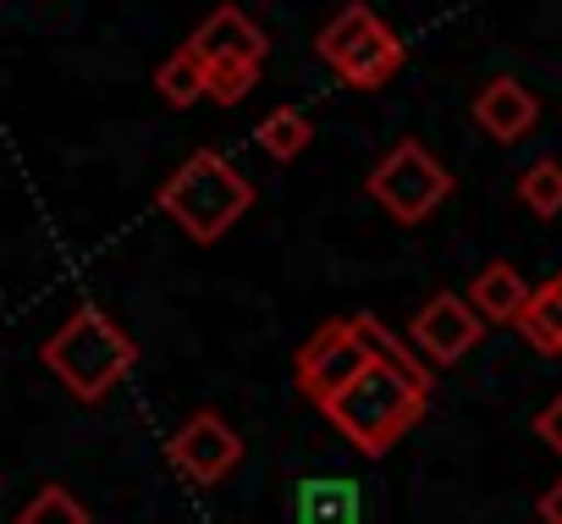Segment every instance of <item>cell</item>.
<instances>
[{"label":"cell","mask_w":562,"mask_h":524,"mask_svg":"<svg viewBox=\"0 0 562 524\" xmlns=\"http://www.w3.org/2000/svg\"><path fill=\"white\" fill-rule=\"evenodd\" d=\"M40 359H45V370H50L78 403H100V398L138 365V343H133L105 310L83 304V310H72V315L61 321V332L45 337Z\"/></svg>","instance_id":"6da1fadb"},{"label":"cell","mask_w":562,"mask_h":524,"mask_svg":"<svg viewBox=\"0 0 562 524\" xmlns=\"http://www.w3.org/2000/svg\"><path fill=\"white\" fill-rule=\"evenodd\" d=\"M155 204L193 237V243H221L248 210H254V182L215 149H193L155 193Z\"/></svg>","instance_id":"7a4b0ae2"},{"label":"cell","mask_w":562,"mask_h":524,"mask_svg":"<svg viewBox=\"0 0 562 524\" xmlns=\"http://www.w3.org/2000/svg\"><path fill=\"white\" fill-rule=\"evenodd\" d=\"M425 409H430V387H414L408 376H397V370H386V365H370V370L326 409V420H331L364 458H381V453H392V447L425 420Z\"/></svg>","instance_id":"3957f363"},{"label":"cell","mask_w":562,"mask_h":524,"mask_svg":"<svg viewBox=\"0 0 562 524\" xmlns=\"http://www.w3.org/2000/svg\"><path fill=\"white\" fill-rule=\"evenodd\" d=\"M315 51H321V62H326L348 89H381V83H392V78L403 73V62H408L403 40L364 7V0L342 7V12L321 29Z\"/></svg>","instance_id":"277c9868"},{"label":"cell","mask_w":562,"mask_h":524,"mask_svg":"<svg viewBox=\"0 0 562 524\" xmlns=\"http://www.w3.org/2000/svg\"><path fill=\"white\" fill-rule=\"evenodd\" d=\"M447 193H452V177H447V166H441L419 138H403V144L386 149V155L375 160V171H370V199H375L392 221H403V226H419Z\"/></svg>","instance_id":"5b68a950"},{"label":"cell","mask_w":562,"mask_h":524,"mask_svg":"<svg viewBox=\"0 0 562 524\" xmlns=\"http://www.w3.org/2000/svg\"><path fill=\"white\" fill-rule=\"evenodd\" d=\"M370 365H375V359H370L359 326H353V321H326V326L293 354V381H299V392H304L310 403L331 409Z\"/></svg>","instance_id":"8992f818"},{"label":"cell","mask_w":562,"mask_h":524,"mask_svg":"<svg viewBox=\"0 0 562 524\" xmlns=\"http://www.w3.org/2000/svg\"><path fill=\"white\" fill-rule=\"evenodd\" d=\"M166 458H171L193 486H221V480L243 464V436H237L215 409H199V414H188V420L171 431Z\"/></svg>","instance_id":"52a82bcc"},{"label":"cell","mask_w":562,"mask_h":524,"mask_svg":"<svg viewBox=\"0 0 562 524\" xmlns=\"http://www.w3.org/2000/svg\"><path fill=\"white\" fill-rule=\"evenodd\" d=\"M491 321L469 304V293L458 299V293H436L419 315H414V348L430 359V365H458L474 343H480V332H485Z\"/></svg>","instance_id":"ba28073f"},{"label":"cell","mask_w":562,"mask_h":524,"mask_svg":"<svg viewBox=\"0 0 562 524\" xmlns=\"http://www.w3.org/2000/svg\"><path fill=\"white\" fill-rule=\"evenodd\" d=\"M188 51H193L204 67H215V62H254V67H265L270 40H265V29H259L243 7H215V12L188 34Z\"/></svg>","instance_id":"9c48e42d"},{"label":"cell","mask_w":562,"mask_h":524,"mask_svg":"<svg viewBox=\"0 0 562 524\" xmlns=\"http://www.w3.org/2000/svg\"><path fill=\"white\" fill-rule=\"evenodd\" d=\"M474 122L480 133H491L496 144H518L535 122H540V100L518 83V78H491L480 94H474Z\"/></svg>","instance_id":"30bf717a"},{"label":"cell","mask_w":562,"mask_h":524,"mask_svg":"<svg viewBox=\"0 0 562 524\" xmlns=\"http://www.w3.org/2000/svg\"><path fill=\"white\" fill-rule=\"evenodd\" d=\"M529 299H535V288L518 277V266H507V259H491V266L469 282V304H474L485 321H496V326H513Z\"/></svg>","instance_id":"8fae6325"},{"label":"cell","mask_w":562,"mask_h":524,"mask_svg":"<svg viewBox=\"0 0 562 524\" xmlns=\"http://www.w3.org/2000/svg\"><path fill=\"white\" fill-rule=\"evenodd\" d=\"M513 326H518V337L529 348H540L546 359H562V271L535 288V299L524 304V315Z\"/></svg>","instance_id":"7c38bea8"},{"label":"cell","mask_w":562,"mask_h":524,"mask_svg":"<svg viewBox=\"0 0 562 524\" xmlns=\"http://www.w3.org/2000/svg\"><path fill=\"white\" fill-rule=\"evenodd\" d=\"M353 326H359V337H364V348H370V359H375V365H386V370L408 376L414 387H430V359L408 354V343H403L381 315H353Z\"/></svg>","instance_id":"4fadbf2b"},{"label":"cell","mask_w":562,"mask_h":524,"mask_svg":"<svg viewBox=\"0 0 562 524\" xmlns=\"http://www.w3.org/2000/svg\"><path fill=\"white\" fill-rule=\"evenodd\" d=\"M310 138H315V127H310V116H304L299 105H276V111L254 127V144H259L270 160H299V155L310 149Z\"/></svg>","instance_id":"5bb4252c"},{"label":"cell","mask_w":562,"mask_h":524,"mask_svg":"<svg viewBox=\"0 0 562 524\" xmlns=\"http://www.w3.org/2000/svg\"><path fill=\"white\" fill-rule=\"evenodd\" d=\"M155 89H160V100H166V105H177V111H182V105H193V100H210V67L182 45L177 56H166V62H160Z\"/></svg>","instance_id":"9a60e30c"},{"label":"cell","mask_w":562,"mask_h":524,"mask_svg":"<svg viewBox=\"0 0 562 524\" xmlns=\"http://www.w3.org/2000/svg\"><path fill=\"white\" fill-rule=\"evenodd\" d=\"M299 508H304V524H359V497H353L342 480H315V486H304Z\"/></svg>","instance_id":"2e32d148"},{"label":"cell","mask_w":562,"mask_h":524,"mask_svg":"<svg viewBox=\"0 0 562 524\" xmlns=\"http://www.w3.org/2000/svg\"><path fill=\"white\" fill-rule=\"evenodd\" d=\"M518 199L540 215V221H551V215H562V160H535V166H524L518 171Z\"/></svg>","instance_id":"e0dca14e"},{"label":"cell","mask_w":562,"mask_h":524,"mask_svg":"<svg viewBox=\"0 0 562 524\" xmlns=\"http://www.w3.org/2000/svg\"><path fill=\"white\" fill-rule=\"evenodd\" d=\"M18 524H89V508L67 486H45L40 497H29V508L18 513Z\"/></svg>","instance_id":"ac0fdd59"},{"label":"cell","mask_w":562,"mask_h":524,"mask_svg":"<svg viewBox=\"0 0 562 524\" xmlns=\"http://www.w3.org/2000/svg\"><path fill=\"white\" fill-rule=\"evenodd\" d=\"M254 83H259V67L254 62H215L210 67V100L215 105H243Z\"/></svg>","instance_id":"d6986e66"},{"label":"cell","mask_w":562,"mask_h":524,"mask_svg":"<svg viewBox=\"0 0 562 524\" xmlns=\"http://www.w3.org/2000/svg\"><path fill=\"white\" fill-rule=\"evenodd\" d=\"M535 436H540V442H546V447L562 458V392H557V398H551V403L535 414Z\"/></svg>","instance_id":"ffe728a7"},{"label":"cell","mask_w":562,"mask_h":524,"mask_svg":"<svg viewBox=\"0 0 562 524\" xmlns=\"http://www.w3.org/2000/svg\"><path fill=\"white\" fill-rule=\"evenodd\" d=\"M535 513H540V524H562V480L540 491V502H535Z\"/></svg>","instance_id":"44dd1931"}]
</instances>
